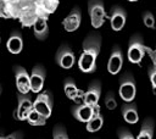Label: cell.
I'll use <instances>...</instances> for the list:
<instances>
[{"label": "cell", "mask_w": 156, "mask_h": 139, "mask_svg": "<svg viewBox=\"0 0 156 139\" xmlns=\"http://www.w3.org/2000/svg\"><path fill=\"white\" fill-rule=\"evenodd\" d=\"M101 48V35L90 33L83 41V50L78 59V67L84 73H93L96 70V60Z\"/></svg>", "instance_id": "1"}, {"label": "cell", "mask_w": 156, "mask_h": 139, "mask_svg": "<svg viewBox=\"0 0 156 139\" xmlns=\"http://www.w3.org/2000/svg\"><path fill=\"white\" fill-rule=\"evenodd\" d=\"M145 54H146V45L144 44V40H143L141 35L140 34L132 35V38L129 39L128 50H127L128 60L132 63L139 65L143 61Z\"/></svg>", "instance_id": "2"}, {"label": "cell", "mask_w": 156, "mask_h": 139, "mask_svg": "<svg viewBox=\"0 0 156 139\" xmlns=\"http://www.w3.org/2000/svg\"><path fill=\"white\" fill-rule=\"evenodd\" d=\"M118 93H119L121 99L124 102H132L134 100L135 94H136V84H135L134 77L129 72H126L119 78Z\"/></svg>", "instance_id": "3"}, {"label": "cell", "mask_w": 156, "mask_h": 139, "mask_svg": "<svg viewBox=\"0 0 156 139\" xmlns=\"http://www.w3.org/2000/svg\"><path fill=\"white\" fill-rule=\"evenodd\" d=\"M88 11H89L91 26L95 29L100 28L104 24L105 18H106V12H105L102 0H89Z\"/></svg>", "instance_id": "4"}, {"label": "cell", "mask_w": 156, "mask_h": 139, "mask_svg": "<svg viewBox=\"0 0 156 139\" xmlns=\"http://www.w3.org/2000/svg\"><path fill=\"white\" fill-rule=\"evenodd\" d=\"M52 95L50 91H43L40 93L35 100L33 101V109L41 113L44 117H50L52 112Z\"/></svg>", "instance_id": "5"}, {"label": "cell", "mask_w": 156, "mask_h": 139, "mask_svg": "<svg viewBox=\"0 0 156 139\" xmlns=\"http://www.w3.org/2000/svg\"><path fill=\"white\" fill-rule=\"evenodd\" d=\"M55 61L56 63L61 67V68H65V70H69L73 67L74 62H76V56H74V52L72 51V49L66 45V44H62L57 52H56V56H55Z\"/></svg>", "instance_id": "6"}, {"label": "cell", "mask_w": 156, "mask_h": 139, "mask_svg": "<svg viewBox=\"0 0 156 139\" xmlns=\"http://www.w3.org/2000/svg\"><path fill=\"white\" fill-rule=\"evenodd\" d=\"M17 98H18V104H17V109L15 112L16 118L20 121H27L28 115L33 110V101L28 94L18 93Z\"/></svg>", "instance_id": "7"}, {"label": "cell", "mask_w": 156, "mask_h": 139, "mask_svg": "<svg viewBox=\"0 0 156 139\" xmlns=\"http://www.w3.org/2000/svg\"><path fill=\"white\" fill-rule=\"evenodd\" d=\"M13 72H15V80L18 93L28 94L30 90V76L22 66H15Z\"/></svg>", "instance_id": "8"}, {"label": "cell", "mask_w": 156, "mask_h": 139, "mask_svg": "<svg viewBox=\"0 0 156 139\" xmlns=\"http://www.w3.org/2000/svg\"><path fill=\"white\" fill-rule=\"evenodd\" d=\"M45 76H46V72L41 65H37L33 67L30 73V90L33 93H39L43 89Z\"/></svg>", "instance_id": "9"}, {"label": "cell", "mask_w": 156, "mask_h": 139, "mask_svg": "<svg viewBox=\"0 0 156 139\" xmlns=\"http://www.w3.org/2000/svg\"><path fill=\"white\" fill-rule=\"evenodd\" d=\"M122 66H123V54H122V50L119 49L118 45H115L112 51H111L108 62H107V71L111 74H117L121 71Z\"/></svg>", "instance_id": "10"}, {"label": "cell", "mask_w": 156, "mask_h": 139, "mask_svg": "<svg viewBox=\"0 0 156 139\" xmlns=\"http://www.w3.org/2000/svg\"><path fill=\"white\" fill-rule=\"evenodd\" d=\"M126 20H127V12L123 7L121 6H113L112 11H111V16H110V24L111 28L116 32L121 30L124 24H126Z\"/></svg>", "instance_id": "11"}, {"label": "cell", "mask_w": 156, "mask_h": 139, "mask_svg": "<svg viewBox=\"0 0 156 139\" xmlns=\"http://www.w3.org/2000/svg\"><path fill=\"white\" fill-rule=\"evenodd\" d=\"M82 22V12L79 7H74L62 21V26L66 32H74L79 28Z\"/></svg>", "instance_id": "12"}, {"label": "cell", "mask_w": 156, "mask_h": 139, "mask_svg": "<svg viewBox=\"0 0 156 139\" xmlns=\"http://www.w3.org/2000/svg\"><path fill=\"white\" fill-rule=\"evenodd\" d=\"M100 95H101V84L99 80H94L90 83L88 90L84 93L83 102L90 106H96L99 102Z\"/></svg>", "instance_id": "13"}, {"label": "cell", "mask_w": 156, "mask_h": 139, "mask_svg": "<svg viewBox=\"0 0 156 139\" xmlns=\"http://www.w3.org/2000/svg\"><path fill=\"white\" fill-rule=\"evenodd\" d=\"M71 111H72V115L76 119H78L79 122H85L87 123L93 117V115L95 112V106H90V105H87V104L82 102V104H78V105L73 106Z\"/></svg>", "instance_id": "14"}, {"label": "cell", "mask_w": 156, "mask_h": 139, "mask_svg": "<svg viewBox=\"0 0 156 139\" xmlns=\"http://www.w3.org/2000/svg\"><path fill=\"white\" fill-rule=\"evenodd\" d=\"M33 32L38 40H45L49 34L46 16H38L33 23Z\"/></svg>", "instance_id": "15"}, {"label": "cell", "mask_w": 156, "mask_h": 139, "mask_svg": "<svg viewBox=\"0 0 156 139\" xmlns=\"http://www.w3.org/2000/svg\"><path fill=\"white\" fill-rule=\"evenodd\" d=\"M63 90H65V94H66V96L68 99L74 100L76 102L82 100V102H83L84 93L77 88V85H76V83H74V80L72 78H66L65 79V82H63Z\"/></svg>", "instance_id": "16"}, {"label": "cell", "mask_w": 156, "mask_h": 139, "mask_svg": "<svg viewBox=\"0 0 156 139\" xmlns=\"http://www.w3.org/2000/svg\"><path fill=\"white\" fill-rule=\"evenodd\" d=\"M122 116L124 121L129 124H134L139 121V115H138V109L136 105L132 102H124L122 105Z\"/></svg>", "instance_id": "17"}, {"label": "cell", "mask_w": 156, "mask_h": 139, "mask_svg": "<svg viewBox=\"0 0 156 139\" xmlns=\"http://www.w3.org/2000/svg\"><path fill=\"white\" fill-rule=\"evenodd\" d=\"M6 48L11 54H20L23 49V39L20 32L13 30L7 39Z\"/></svg>", "instance_id": "18"}, {"label": "cell", "mask_w": 156, "mask_h": 139, "mask_svg": "<svg viewBox=\"0 0 156 139\" xmlns=\"http://www.w3.org/2000/svg\"><path fill=\"white\" fill-rule=\"evenodd\" d=\"M104 124V117L100 112V107L99 105L95 106V112L93 115V117L87 122V130L90 132V133H94V132H98Z\"/></svg>", "instance_id": "19"}, {"label": "cell", "mask_w": 156, "mask_h": 139, "mask_svg": "<svg viewBox=\"0 0 156 139\" xmlns=\"http://www.w3.org/2000/svg\"><path fill=\"white\" fill-rule=\"evenodd\" d=\"M154 119L147 117L144 119L143 124H141V128H140V132L136 137V139H152L154 137Z\"/></svg>", "instance_id": "20"}, {"label": "cell", "mask_w": 156, "mask_h": 139, "mask_svg": "<svg viewBox=\"0 0 156 139\" xmlns=\"http://www.w3.org/2000/svg\"><path fill=\"white\" fill-rule=\"evenodd\" d=\"M27 122L30 124V126H35V127H39V126H45L46 123V117H44L41 113H39L38 111H35L34 109L30 111V113L28 115L27 117Z\"/></svg>", "instance_id": "21"}, {"label": "cell", "mask_w": 156, "mask_h": 139, "mask_svg": "<svg viewBox=\"0 0 156 139\" xmlns=\"http://www.w3.org/2000/svg\"><path fill=\"white\" fill-rule=\"evenodd\" d=\"M52 138H54V139H68V135H67L66 129H65L62 126L57 124V126L54 127V130H52Z\"/></svg>", "instance_id": "22"}, {"label": "cell", "mask_w": 156, "mask_h": 139, "mask_svg": "<svg viewBox=\"0 0 156 139\" xmlns=\"http://www.w3.org/2000/svg\"><path fill=\"white\" fill-rule=\"evenodd\" d=\"M105 106L108 110H115L117 107V101H116L113 91H108L106 94V96H105Z\"/></svg>", "instance_id": "23"}, {"label": "cell", "mask_w": 156, "mask_h": 139, "mask_svg": "<svg viewBox=\"0 0 156 139\" xmlns=\"http://www.w3.org/2000/svg\"><path fill=\"white\" fill-rule=\"evenodd\" d=\"M143 22H144V24L147 27V28H155V17H154V15L150 12V11H145L144 13H143Z\"/></svg>", "instance_id": "24"}, {"label": "cell", "mask_w": 156, "mask_h": 139, "mask_svg": "<svg viewBox=\"0 0 156 139\" xmlns=\"http://www.w3.org/2000/svg\"><path fill=\"white\" fill-rule=\"evenodd\" d=\"M118 138L119 139H135L133 137V134L129 130H127L126 128H119L118 129Z\"/></svg>", "instance_id": "25"}, {"label": "cell", "mask_w": 156, "mask_h": 139, "mask_svg": "<svg viewBox=\"0 0 156 139\" xmlns=\"http://www.w3.org/2000/svg\"><path fill=\"white\" fill-rule=\"evenodd\" d=\"M149 78H150L152 87L156 89V66H152L149 68Z\"/></svg>", "instance_id": "26"}, {"label": "cell", "mask_w": 156, "mask_h": 139, "mask_svg": "<svg viewBox=\"0 0 156 139\" xmlns=\"http://www.w3.org/2000/svg\"><path fill=\"white\" fill-rule=\"evenodd\" d=\"M2 139H23V133L22 132H13L9 135H4Z\"/></svg>", "instance_id": "27"}, {"label": "cell", "mask_w": 156, "mask_h": 139, "mask_svg": "<svg viewBox=\"0 0 156 139\" xmlns=\"http://www.w3.org/2000/svg\"><path fill=\"white\" fill-rule=\"evenodd\" d=\"M128 1H138V0H128Z\"/></svg>", "instance_id": "28"}, {"label": "cell", "mask_w": 156, "mask_h": 139, "mask_svg": "<svg viewBox=\"0 0 156 139\" xmlns=\"http://www.w3.org/2000/svg\"><path fill=\"white\" fill-rule=\"evenodd\" d=\"M0 94H1V87H0Z\"/></svg>", "instance_id": "29"}, {"label": "cell", "mask_w": 156, "mask_h": 139, "mask_svg": "<svg viewBox=\"0 0 156 139\" xmlns=\"http://www.w3.org/2000/svg\"><path fill=\"white\" fill-rule=\"evenodd\" d=\"M0 43H1V38H0Z\"/></svg>", "instance_id": "30"}]
</instances>
